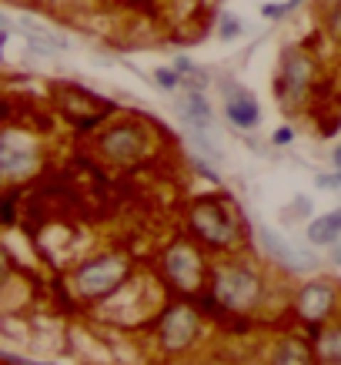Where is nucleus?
Listing matches in <instances>:
<instances>
[{"instance_id":"nucleus-10","label":"nucleus","mask_w":341,"mask_h":365,"mask_svg":"<svg viewBox=\"0 0 341 365\" xmlns=\"http://www.w3.org/2000/svg\"><path fill=\"white\" fill-rule=\"evenodd\" d=\"M228 118H231V124H238V128H254L258 124V118H261V111H258V104H254V98L248 94V91H228Z\"/></svg>"},{"instance_id":"nucleus-12","label":"nucleus","mask_w":341,"mask_h":365,"mask_svg":"<svg viewBox=\"0 0 341 365\" xmlns=\"http://www.w3.org/2000/svg\"><path fill=\"white\" fill-rule=\"evenodd\" d=\"M308 78H311V64H308V61H305L301 54L288 57V61H285V91H288V98H295V101L305 98Z\"/></svg>"},{"instance_id":"nucleus-11","label":"nucleus","mask_w":341,"mask_h":365,"mask_svg":"<svg viewBox=\"0 0 341 365\" xmlns=\"http://www.w3.org/2000/svg\"><path fill=\"white\" fill-rule=\"evenodd\" d=\"M181 114H184L187 131H211V104L204 101V94L191 91V94L181 101Z\"/></svg>"},{"instance_id":"nucleus-5","label":"nucleus","mask_w":341,"mask_h":365,"mask_svg":"<svg viewBox=\"0 0 341 365\" xmlns=\"http://www.w3.org/2000/svg\"><path fill=\"white\" fill-rule=\"evenodd\" d=\"M194 332H198V315L184 309V305L171 309L164 315V322H161V339H164L167 349H184L194 339Z\"/></svg>"},{"instance_id":"nucleus-26","label":"nucleus","mask_w":341,"mask_h":365,"mask_svg":"<svg viewBox=\"0 0 341 365\" xmlns=\"http://www.w3.org/2000/svg\"><path fill=\"white\" fill-rule=\"evenodd\" d=\"M335 262H338V265H341V245H338V252H335Z\"/></svg>"},{"instance_id":"nucleus-14","label":"nucleus","mask_w":341,"mask_h":365,"mask_svg":"<svg viewBox=\"0 0 341 365\" xmlns=\"http://www.w3.org/2000/svg\"><path fill=\"white\" fill-rule=\"evenodd\" d=\"M271 365H311V355L301 342H285L275 352V362Z\"/></svg>"},{"instance_id":"nucleus-20","label":"nucleus","mask_w":341,"mask_h":365,"mask_svg":"<svg viewBox=\"0 0 341 365\" xmlns=\"http://www.w3.org/2000/svg\"><path fill=\"white\" fill-rule=\"evenodd\" d=\"M177 74H194V78H201L198 71H194V64H191L187 57H177Z\"/></svg>"},{"instance_id":"nucleus-8","label":"nucleus","mask_w":341,"mask_h":365,"mask_svg":"<svg viewBox=\"0 0 341 365\" xmlns=\"http://www.w3.org/2000/svg\"><path fill=\"white\" fill-rule=\"evenodd\" d=\"M31 165H33V144L21 141L17 134H4V144H0V168H4L7 175H23Z\"/></svg>"},{"instance_id":"nucleus-16","label":"nucleus","mask_w":341,"mask_h":365,"mask_svg":"<svg viewBox=\"0 0 341 365\" xmlns=\"http://www.w3.org/2000/svg\"><path fill=\"white\" fill-rule=\"evenodd\" d=\"M288 11H291L288 4H264V7H261V14H264V17H271V21H278V17H285Z\"/></svg>"},{"instance_id":"nucleus-19","label":"nucleus","mask_w":341,"mask_h":365,"mask_svg":"<svg viewBox=\"0 0 341 365\" xmlns=\"http://www.w3.org/2000/svg\"><path fill=\"white\" fill-rule=\"evenodd\" d=\"M154 78H157V84H164L167 91H171V88L177 84V74H174V71H157Z\"/></svg>"},{"instance_id":"nucleus-7","label":"nucleus","mask_w":341,"mask_h":365,"mask_svg":"<svg viewBox=\"0 0 341 365\" xmlns=\"http://www.w3.org/2000/svg\"><path fill=\"white\" fill-rule=\"evenodd\" d=\"M331 309H335V288L325 285V282H311V285L301 288L298 295V312L305 319L318 322V319H328Z\"/></svg>"},{"instance_id":"nucleus-13","label":"nucleus","mask_w":341,"mask_h":365,"mask_svg":"<svg viewBox=\"0 0 341 365\" xmlns=\"http://www.w3.org/2000/svg\"><path fill=\"white\" fill-rule=\"evenodd\" d=\"M341 238V208L338 211H328L321 215L315 222L308 225V242L311 245H331Z\"/></svg>"},{"instance_id":"nucleus-22","label":"nucleus","mask_w":341,"mask_h":365,"mask_svg":"<svg viewBox=\"0 0 341 365\" xmlns=\"http://www.w3.org/2000/svg\"><path fill=\"white\" fill-rule=\"evenodd\" d=\"M291 141V131H288V128H281V131L275 134V144H288Z\"/></svg>"},{"instance_id":"nucleus-3","label":"nucleus","mask_w":341,"mask_h":365,"mask_svg":"<svg viewBox=\"0 0 341 365\" xmlns=\"http://www.w3.org/2000/svg\"><path fill=\"white\" fill-rule=\"evenodd\" d=\"M191 225H194L201 238L211 242V245H228L234 238L231 218H228L224 208L214 205V201H201V205H194V211H191Z\"/></svg>"},{"instance_id":"nucleus-2","label":"nucleus","mask_w":341,"mask_h":365,"mask_svg":"<svg viewBox=\"0 0 341 365\" xmlns=\"http://www.w3.org/2000/svg\"><path fill=\"white\" fill-rule=\"evenodd\" d=\"M121 278H124V258L110 255V258H98V262L84 265L74 282H78L80 295H104L114 285H121Z\"/></svg>"},{"instance_id":"nucleus-15","label":"nucleus","mask_w":341,"mask_h":365,"mask_svg":"<svg viewBox=\"0 0 341 365\" xmlns=\"http://www.w3.org/2000/svg\"><path fill=\"white\" fill-rule=\"evenodd\" d=\"M318 352L321 359H328V362H341V329H331L318 339Z\"/></svg>"},{"instance_id":"nucleus-25","label":"nucleus","mask_w":341,"mask_h":365,"mask_svg":"<svg viewBox=\"0 0 341 365\" xmlns=\"http://www.w3.org/2000/svg\"><path fill=\"white\" fill-rule=\"evenodd\" d=\"M298 4H301V0H288V7H291V11H295V7H298Z\"/></svg>"},{"instance_id":"nucleus-24","label":"nucleus","mask_w":341,"mask_h":365,"mask_svg":"<svg viewBox=\"0 0 341 365\" xmlns=\"http://www.w3.org/2000/svg\"><path fill=\"white\" fill-rule=\"evenodd\" d=\"M335 165L341 168V144H338V148H335Z\"/></svg>"},{"instance_id":"nucleus-4","label":"nucleus","mask_w":341,"mask_h":365,"mask_svg":"<svg viewBox=\"0 0 341 365\" xmlns=\"http://www.w3.org/2000/svg\"><path fill=\"white\" fill-rule=\"evenodd\" d=\"M261 245H264V252L271 255L275 262H281L285 268H295V272H308V268L318 265V258H315V255H308L305 248H295V245H288L278 232H268V228H261Z\"/></svg>"},{"instance_id":"nucleus-9","label":"nucleus","mask_w":341,"mask_h":365,"mask_svg":"<svg viewBox=\"0 0 341 365\" xmlns=\"http://www.w3.org/2000/svg\"><path fill=\"white\" fill-rule=\"evenodd\" d=\"M100 148H104V155L114 158V161H131L137 151H141V134L134 131V128H114L100 138Z\"/></svg>"},{"instance_id":"nucleus-21","label":"nucleus","mask_w":341,"mask_h":365,"mask_svg":"<svg viewBox=\"0 0 341 365\" xmlns=\"http://www.w3.org/2000/svg\"><path fill=\"white\" fill-rule=\"evenodd\" d=\"M4 222H7V225H14V198H7V201H4Z\"/></svg>"},{"instance_id":"nucleus-23","label":"nucleus","mask_w":341,"mask_h":365,"mask_svg":"<svg viewBox=\"0 0 341 365\" xmlns=\"http://www.w3.org/2000/svg\"><path fill=\"white\" fill-rule=\"evenodd\" d=\"M7 359H11L14 365H37V362H23V359H14V355H7Z\"/></svg>"},{"instance_id":"nucleus-18","label":"nucleus","mask_w":341,"mask_h":365,"mask_svg":"<svg viewBox=\"0 0 341 365\" xmlns=\"http://www.w3.org/2000/svg\"><path fill=\"white\" fill-rule=\"evenodd\" d=\"M234 34H238V21H234V17H224V21H221V37L231 41Z\"/></svg>"},{"instance_id":"nucleus-6","label":"nucleus","mask_w":341,"mask_h":365,"mask_svg":"<svg viewBox=\"0 0 341 365\" xmlns=\"http://www.w3.org/2000/svg\"><path fill=\"white\" fill-rule=\"evenodd\" d=\"M167 275L174 278L181 288H194L201 278V258L194 248H187V245H174L171 252H167Z\"/></svg>"},{"instance_id":"nucleus-1","label":"nucleus","mask_w":341,"mask_h":365,"mask_svg":"<svg viewBox=\"0 0 341 365\" xmlns=\"http://www.w3.org/2000/svg\"><path fill=\"white\" fill-rule=\"evenodd\" d=\"M258 292H261V285L248 268H221L218 278H214V295L228 309H251L258 302Z\"/></svg>"},{"instance_id":"nucleus-17","label":"nucleus","mask_w":341,"mask_h":365,"mask_svg":"<svg viewBox=\"0 0 341 365\" xmlns=\"http://www.w3.org/2000/svg\"><path fill=\"white\" fill-rule=\"evenodd\" d=\"M315 185H318V188H341V168H338V175H318Z\"/></svg>"}]
</instances>
